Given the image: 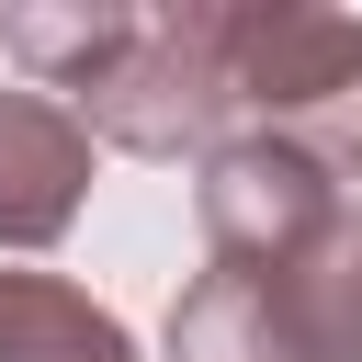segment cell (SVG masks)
Instances as JSON below:
<instances>
[{"mask_svg":"<svg viewBox=\"0 0 362 362\" xmlns=\"http://www.w3.org/2000/svg\"><path fill=\"white\" fill-rule=\"evenodd\" d=\"M226 124L283 136L317 170L362 181V23L317 0H226Z\"/></svg>","mask_w":362,"mask_h":362,"instance_id":"cell-1","label":"cell"},{"mask_svg":"<svg viewBox=\"0 0 362 362\" xmlns=\"http://www.w3.org/2000/svg\"><path fill=\"white\" fill-rule=\"evenodd\" d=\"M226 0H158L136 11L124 57L68 102L90 124V147H124V158H215L238 124H226V45H215Z\"/></svg>","mask_w":362,"mask_h":362,"instance_id":"cell-2","label":"cell"},{"mask_svg":"<svg viewBox=\"0 0 362 362\" xmlns=\"http://www.w3.org/2000/svg\"><path fill=\"white\" fill-rule=\"evenodd\" d=\"M339 204H351V181H339V170H317L305 147H283V136H226V147L192 170L204 260H238V272H260V260L305 249Z\"/></svg>","mask_w":362,"mask_h":362,"instance_id":"cell-3","label":"cell"},{"mask_svg":"<svg viewBox=\"0 0 362 362\" xmlns=\"http://www.w3.org/2000/svg\"><path fill=\"white\" fill-rule=\"evenodd\" d=\"M90 124L45 90H0V249H57L90 204Z\"/></svg>","mask_w":362,"mask_h":362,"instance_id":"cell-4","label":"cell"},{"mask_svg":"<svg viewBox=\"0 0 362 362\" xmlns=\"http://www.w3.org/2000/svg\"><path fill=\"white\" fill-rule=\"evenodd\" d=\"M170 362H317L305 328L283 317V294L238 260H204L170 305Z\"/></svg>","mask_w":362,"mask_h":362,"instance_id":"cell-5","label":"cell"},{"mask_svg":"<svg viewBox=\"0 0 362 362\" xmlns=\"http://www.w3.org/2000/svg\"><path fill=\"white\" fill-rule=\"evenodd\" d=\"M260 283L283 294V317L305 328L317 362H362V204H339L305 249L260 260Z\"/></svg>","mask_w":362,"mask_h":362,"instance_id":"cell-6","label":"cell"},{"mask_svg":"<svg viewBox=\"0 0 362 362\" xmlns=\"http://www.w3.org/2000/svg\"><path fill=\"white\" fill-rule=\"evenodd\" d=\"M124 34H136V0H23V11H0V45L34 68L45 102H79L124 57Z\"/></svg>","mask_w":362,"mask_h":362,"instance_id":"cell-7","label":"cell"},{"mask_svg":"<svg viewBox=\"0 0 362 362\" xmlns=\"http://www.w3.org/2000/svg\"><path fill=\"white\" fill-rule=\"evenodd\" d=\"M0 362H136V328L57 272H0Z\"/></svg>","mask_w":362,"mask_h":362,"instance_id":"cell-8","label":"cell"}]
</instances>
